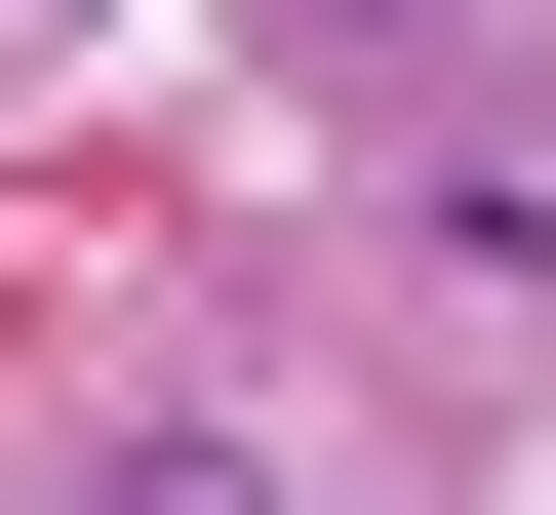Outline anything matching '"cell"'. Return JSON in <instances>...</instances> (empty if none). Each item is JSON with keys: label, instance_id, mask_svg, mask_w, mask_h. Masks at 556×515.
<instances>
[{"label": "cell", "instance_id": "obj_1", "mask_svg": "<svg viewBox=\"0 0 556 515\" xmlns=\"http://www.w3.org/2000/svg\"><path fill=\"white\" fill-rule=\"evenodd\" d=\"M239 40H278V80H438L477 0H239Z\"/></svg>", "mask_w": 556, "mask_h": 515}, {"label": "cell", "instance_id": "obj_2", "mask_svg": "<svg viewBox=\"0 0 556 515\" xmlns=\"http://www.w3.org/2000/svg\"><path fill=\"white\" fill-rule=\"evenodd\" d=\"M80 515H278V436H199V397H160V436H119Z\"/></svg>", "mask_w": 556, "mask_h": 515}]
</instances>
